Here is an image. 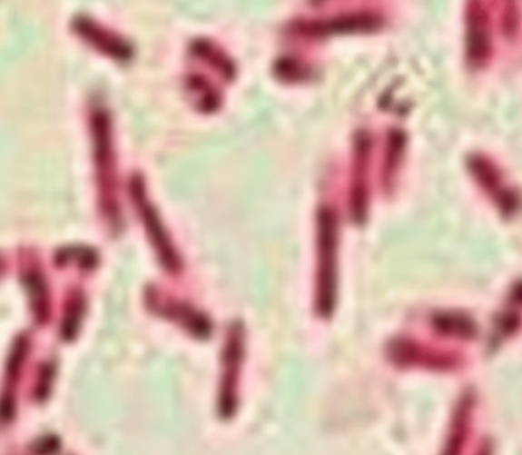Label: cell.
I'll use <instances>...</instances> for the list:
<instances>
[{"label": "cell", "mask_w": 522, "mask_h": 455, "mask_svg": "<svg viewBox=\"0 0 522 455\" xmlns=\"http://www.w3.org/2000/svg\"><path fill=\"white\" fill-rule=\"evenodd\" d=\"M322 227H320V293H322V301L327 302V299L331 294L332 287H334V252H336V236H334V221H332L331 213L323 212Z\"/></svg>", "instance_id": "obj_1"}, {"label": "cell", "mask_w": 522, "mask_h": 455, "mask_svg": "<svg viewBox=\"0 0 522 455\" xmlns=\"http://www.w3.org/2000/svg\"><path fill=\"white\" fill-rule=\"evenodd\" d=\"M74 28H75L78 35H84V39L93 42V44L100 49H104V51L113 53V54H123V51H124L120 42L113 39L106 31L98 28L97 25H94L93 22H89V20H75Z\"/></svg>", "instance_id": "obj_2"}]
</instances>
